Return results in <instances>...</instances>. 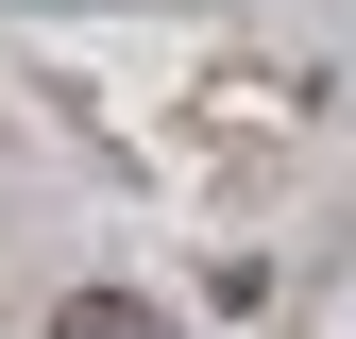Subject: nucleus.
<instances>
[{
    "label": "nucleus",
    "mask_w": 356,
    "mask_h": 339,
    "mask_svg": "<svg viewBox=\"0 0 356 339\" xmlns=\"http://www.w3.org/2000/svg\"><path fill=\"white\" fill-rule=\"evenodd\" d=\"M51 339H170V306H136V288H68Z\"/></svg>",
    "instance_id": "1"
}]
</instances>
